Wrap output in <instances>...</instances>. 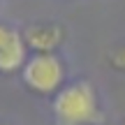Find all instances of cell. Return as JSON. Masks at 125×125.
<instances>
[{"instance_id": "1", "label": "cell", "mask_w": 125, "mask_h": 125, "mask_svg": "<svg viewBox=\"0 0 125 125\" xmlns=\"http://www.w3.org/2000/svg\"><path fill=\"white\" fill-rule=\"evenodd\" d=\"M56 125H90L100 116L97 93L93 83L86 79H76L65 83L51 102Z\"/></svg>"}, {"instance_id": "2", "label": "cell", "mask_w": 125, "mask_h": 125, "mask_svg": "<svg viewBox=\"0 0 125 125\" xmlns=\"http://www.w3.org/2000/svg\"><path fill=\"white\" fill-rule=\"evenodd\" d=\"M65 62L56 53H32L21 67V81L35 95H56L65 86Z\"/></svg>"}, {"instance_id": "3", "label": "cell", "mask_w": 125, "mask_h": 125, "mask_svg": "<svg viewBox=\"0 0 125 125\" xmlns=\"http://www.w3.org/2000/svg\"><path fill=\"white\" fill-rule=\"evenodd\" d=\"M28 58V46L21 30L0 21V72H16Z\"/></svg>"}, {"instance_id": "4", "label": "cell", "mask_w": 125, "mask_h": 125, "mask_svg": "<svg viewBox=\"0 0 125 125\" xmlns=\"http://www.w3.org/2000/svg\"><path fill=\"white\" fill-rule=\"evenodd\" d=\"M21 35H23L26 46L32 53H56V49L62 42V28L58 23L40 21V23L26 26V30Z\"/></svg>"}, {"instance_id": "5", "label": "cell", "mask_w": 125, "mask_h": 125, "mask_svg": "<svg viewBox=\"0 0 125 125\" xmlns=\"http://www.w3.org/2000/svg\"><path fill=\"white\" fill-rule=\"evenodd\" d=\"M111 65L116 67V70H125V44L111 53Z\"/></svg>"}, {"instance_id": "6", "label": "cell", "mask_w": 125, "mask_h": 125, "mask_svg": "<svg viewBox=\"0 0 125 125\" xmlns=\"http://www.w3.org/2000/svg\"><path fill=\"white\" fill-rule=\"evenodd\" d=\"M0 125H7V123H0Z\"/></svg>"}, {"instance_id": "7", "label": "cell", "mask_w": 125, "mask_h": 125, "mask_svg": "<svg viewBox=\"0 0 125 125\" xmlns=\"http://www.w3.org/2000/svg\"><path fill=\"white\" fill-rule=\"evenodd\" d=\"M123 125H125V121H123Z\"/></svg>"}]
</instances>
